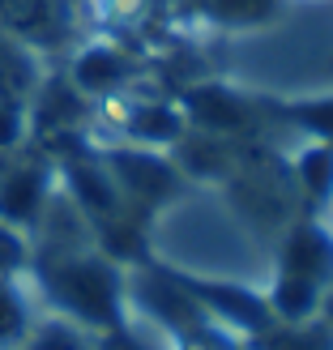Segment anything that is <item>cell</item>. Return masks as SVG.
<instances>
[{
	"label": "cell",
	"instance_id": "6da1fadb",
	"mask_svg": "<svg viewBox=\"0 0 333 350\" xmlns=\"http://www.w3.org/2000/svg\"><path fill=\"white\" fill-rule=\"evenodd\" d=\"M124 273L129 269L120 260H111L98 248L30 256L26 269L43 312H60V317L85 325L90 334H111L129 321Z\"/></svg>",
	"mask_w": 333,
	"mask_h": 350
},
{
	"label": "cell",
	"instance_id": "7a4b0ae2",
	"mask_svg": "<svg viewBox=\"0 0 333 350\" xmlns=\"http://www.w3.org/2000/svg\"><path fill=\"white\" fill-rule=\"evenodd\" d=\"M98 154H103V163H107L124 205L133 214H142V218H154L159 209L180 201L192 188L167 150H146V146H129V142H103Z\"/></svg>",
	"mask_w": 333,
	"mask_h": 350
},
{
	"label": "cell",
	"instance_id": "3957f363",
	"mask_svg": "<svg viewBox=\"0 0 333 350\" xmlns=\"http://www.w3.org/2000/svg\"><path fill=\"white\" fill-rule=\"evenodd\" d=\"M175 103H180L188 129L231 137V142L252 137L261 129V120H265V98L243 94L235 85H222V81H192V85H184V94Z\"/></svg>",
	"mask_w": 333,
	"mask_h": 350
},
{
	"label": "cell",
	"instance_id": "277c9868",
	"mask_svg": "<svg viewBox=\"0 0 333 350\" xmlns=\"http://www.w3.org/2000/svg\"><path fill=\"white\" fill-rule=\"evenodd\" d=\"M60 73L73 81V90L81 98L103 103V98L133 90L137 77H142V60L116 39H85V43L68 47V60H64Z\"/></svg>",
	"mask_w": 333,
	"mask_h": 350
},
{
	"label": "cell",
	"instance_id": "5b68a950",
	"mask_svg": "<svg viewBox=\"0 0 333 350\" xmlns=\"http://www.w3.org/2000/svg\"><path fill=\"white\" fill-rule=\"evenodd\" d=\"M51 192H56V159L51 154H39L30 146L0 154V218L5 222L30 231Z\"/></svg>",
	"mask_w": 333,
	"mask_h": 350
},
{
	"label": "cell",
	"instance_id": "8992f818",
	"mask_svg": "<svg viewBox=\"0 0 333 350\" xmlns=\"http://www.w3.org/2000/svg\"><path fill=\"white\" fill-rule=\"evenodd\" d=\"M77 0H0V34L34 47L39 56L73 47Z\"/></svg>",
	"mask_w": 333,
	"mask_h": 350
},
{
	"label": "cell",
	"instance_id": "52a82bcc",
	"mask_svg": "<svg viewBox=\"0 0 333 350\" xmlns=\"http://www.w3.org/2000/svg\"><path fill=\"white\" fill-rule=\"evenodd\" d=\"M274 269H287V273H299L329 286L333 282V222L295 218L274 243Z\"/></svg>",
	"mask_w": 333,
	"mask_h": 350
},
{
	"label": "cell",
	"instance_id": "ba28073f",
	"mask_svg": "<svg viewBox=\"0 0 333 350\" xmlns=\"http://www.w3.org/2000/svg\"><path fill=\"white\" fill-rule=\"evenodd\" d=\"M265 291V304H269V317L278 325H295V321H312L321 317V295L325 286L312 282V278L299 273H287V269H274L269 282L261 286Z\"/></svg>",
	"mask_w": 333,
	"mask_h": 350
},
{
	"label": "cell",
	"instance_id": "9c48e42d",
	"mask_svg": "<svg viewBox=\"0 0 333 350\" xmlns=\"http://www.w3.org/2000/svg\"><path fill=\"white\" fill-rule=\"evenodd\" d=\"M291 180L295 192L312 205V209H333V146L329 142H308L291 154Z\"/></svg>",
	"mask_w": 333,
	"mask_h": 350
},
{
	"label": "cell",
	"instance_id": "30bf717a",
	"mask_svg": "<svg viewBox=\"0 0 333 350\" xmlns=\"http://www.w3.org/2000/svg\"><path fill=\"white\" fill-rule=\"evenodd\" d=\"M39 295H34L30 278H0V350H22L30 325L39 321Z\"/></svg>",
	"mask_w": 333,
	"mask_h": 350
},
{
	"label": "cell",
	"instance_id": "8fae6325",
	"mask_svg": "<svg viewBox=\"0 0 333 350\" xmlns=\"http://www.w3.org/2000/svg\"><path fill=\"white\" fill-rule=\"evenodd\" d=\"M243 350H333V325L312 317L295 325H269L265 334H256L243 342Z\"/></svg>",
	"mask_w": 333,
	"mask_h": 350
},
{
	"label": "cell",
	"instance_id": "7c38bea8",
	"mask_svg": "<svg viewBox=\"0 0 333 350\" xmlns=\"http://www.w3.org/2000/svg\"><path fill=\"white\" fill-rule=\"evenodd\" d=\"M22 350H98V334L60 317V312H39V321L30 325Z\"/></svg>",
	"mask_w": 333,
	"mask_h": 350
},
{
	"label": "cell",
	"instance_id": "4fadbf2b",
	"mask_svg": "<svg viewBox=\"0 0 333 350\" xmlns=\"http://www.w3.org/2000/svg\"><path fill=\"white\" fill-rule=\"evenodd\" d=\"M278 116H287L295 129H304V137H312V142L333 146V94H312V98L282 103Z\"/></svg>",
	"mask_w": 333,
	"mask_h": 350
},
{
	"label": "cell",
	"instance_id": "5bb4252c",
	"mask_svg": "<svg viewBox=\"0 0 333 350\" xmlns=\"http://www.w3.org/2000/svg\"><path fill=\"white\" fill-rule=\"evenodd\" d=\"M282 0H205V17L218 26H265L278 17Z\"/></svg>",
	"mask_w": 333,
	"mask_h": 350
},
{
	"label": "cell",
	"instance_id": "9a60e30c",
	"mask_svg": "<svg viewBox=\"0 0 333 350\" xmlns=\"http://www.w3.org/2000/svg\"><path fill=\"white\" fill-rule=\"evenodd\" d=\"M30 256H34L30 231L0 218V278H22L30 269Z\"/></svg>",
	"mask_w": 333,
	"mask_h": 350
},
{
	"label": "cell",
	"instance_id": "2e32d148",
	"mask_svg": "<svg viewBox=\"0 0 333 350\" xmlns=\"http://www.w3.org/2000/svg\"><path fill=\"white\" fill-rule=\"evenodd\" d=\"M30 146V111L17 98H0V154Z\"/></svg>",
	"mask_w": 333,
	"mask_h": 350
},
{
	"label": "cell",
	"instance_id": "e0dca14e",
	"mask_svg": "<svg viewBox=\"0 0 333 350\" xmlns=\"http://www.w3.org/2000/svg\"><path fill=\"white\" fill-rule=\"evenodd\" d=\"M321 321H329L333 325V282L325 286V295H321Z\"/></svg>",
	"mask_w": 333,
	"mask_h": 350
}]
</instances>
